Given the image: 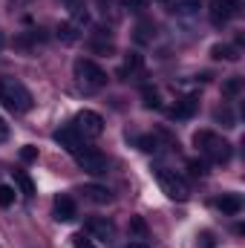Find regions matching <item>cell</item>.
Masks as SVG:
<instances>
[{
    "label": "cell",
    "mask_w": 245,
    "mask_h": 248,
    "mask_svg": "<svg viewBox=\"0 0 245 248\" xmlns=\"http://www.w3.org/2000/svg\"><path fill=\"white\" fill-rule=\"evenodd\" d=\"M196 107H199L196 95H184L182 101H176V107L170 110V119H176V122H182V119H190V116L196 113Z\"/></svg>",
    "instance_id": "cell-12"
},
{
    "label": "cell",
    "mask_w": 245,
    "mask_h": 248,
    "mask_svg": "<svg viewBox=\"0 0 245 248\" xmlns=\"http://www.w3.org/2000/svg\"><path fill=\"white\" fill-rule=\"evenodd\" d=\"M225 93H228V95H237V93H240V78H231V81L225 84Z\"/></svg>",
    "instance_id": "cell-30"
},
{
    "label": "cell",
    "mask_w": 245,
    "mask_h": 248,
    "mask_svg": "<svg viewBox=\"0 0 245 248\" xmlns=\"http://www.w3.org/2000/svg\"><path fill=\"white\" fill-rule=\"evenodd\" d=\"M84 139H95V136H101L104 133V119L98 116V113H92V110H81L78 116H75V124H72Z\"/></svg>",
    "instance_id": "cell-6"
},
{
    "label": "cell",
    "mask_w": 245,
    "mask_h": 248,
    "mask_svg": "<svg viewBox=\"0 0 245 248\" xmlns=\"http://www.w3.org/2000/svg\"><path fill=\"white\" fill-rule=\"evenodd\" d=\"M199 3H202V0H176V12H182V15H193V12L199 9Z\"/></svg>",
    "instance_id": "cell-22"
},
{
    "label": "cell",
    "mask_w": 245,
    "mask_h": 248,
    "mask_svg": "<svg viewBox=\"0 0 245 248\" xmlns=\"http://www.w3.org/2000/svg\"><path fill=\"white\" fill-rule=\"evenodd\" d=\"M9 139V124H6V119L0 116V141H6Z\"/></svg>",
    "instance_id": "cell-31"
},
{
    "label": "cell",
    "mask_w": 245,
    "mask_h": 248,
    "mask_svg": "<svg viewBox=\"0 0 245 248\" xmlns=\"http://www.w3.org/2000/svg\"><path fill=\"white\" fill-rule=\"evenodd\" d=\"M159 3H165V0H159Z\"/></svg>",
    "instance_id": "cell-34"
},
{
    "label": "cell",
    "mask_w": 245,
    "mask_h": 248,
    "mask_svg": "<svg viewBox=\"0 0 245 248\" xmlns=\"http://www.w3.org/2000/svg\"><path fill=\"white\" fill-rule=\"evenodd\" d=\"M130 231H133L138 240H144V237H147V225H144V219H141V217H133V219H130Z\"/></svg>",
    "instance_id": "cell-21"
},
{
    "label": "cell",
    "mask_w": 245,
    "mask_h": 248,
    "mask_svg": "<svg viewBox=\"0 0 245 248\" xmlns=\"http://www.w3.org/2000/svg\"><path fill=\"white\" fill-rule=\"evenodd\" d=\"M84 196H87L90 202H95V205H107V202L113 199V193L101 185H87L84 187Z\"/></svg>",
    "instance_id": "cell-14"
},
{
    "label": "cell",
    "mask_w": 245,
    "mask_h": 248,
    "mask_svg": "<svg viewBox=\"0 0 245 248\" xmlns=\"http://www.w3.org/2000/svg\"><path fill=\"white\" fill-rule=\"evenodd\" d=\"M52 139H55V141H58L61 147H66L69 153H78V150L84 147V136H81V133H78V130H75L72 124H69V127H61V130H58V133H55Z\"/></svg>",
    "instance_id": "cell-9"
},
{
    "label": "cell",
    "mask_w": 245,
    "mask_h": 248,
    "mask_svg": "<svg viewBox=\"0 0 245 248\" xmlns=\"http://www.w3.org/2000/svg\"><path fill=\"white\" fill-rule=\"evenodd\" d=\"M199 248H216V237L211 231H202L199 234Z\"/></svg>",
    "instance_id": "cell-26"
},
{
    "label": "cell",
    "mask_w": 245,
    "mask_h": 248,
    "mask_svg": "<svg viewBox=\"0 0 245 248\" xmlns=\"http://www.w3.org/2000/svg\"><path fill=\"white\" fill-rule=\"evenodd\" d=\"M153 38H156V26H153L150 20H141V23L136 26V41H138V44H150Z\"/></svg>",
    "instance_id": "cell-16"
},
{
    "label": "cell",
    "mask_w": 245,
    "mask_h": 248,
    "mask_svg": "<svg viewBox=\"0 0 245 248\" xmlns=\"http://www.w3.org/2000/svg\"><path fill=\"white\" fill-rule=\"evenodd\" d=\"M0 104L12 113H29L32 110V93L17 78H0Z\"/></svg>",
    "instance_id": "cell-1"
},
{
    "label": "cell",
    "mask_w": 245,
    "mask_h": 248,
    "mask_svg": "<svg viewBox=\"0 0 245 248\" xmlns=\"http://www.w3.org/2000/svg\"><path fill=\"white\" fill-rule=\"evenodd\" d=\"M72 248H95V243L90 240V234H72Z\"/></svg>",
    "instance_id": "cell-23"
},
{
    "label": "cell",
    "mask_w": 245,
    "mask_h": 248,
    "mask_svg": "<svg viewBox=\"0 0 245 248\" xmlns=\"http://www.w3.org/2000/svg\"><path fill=\"white\" fill-rule=\"evenodd\" d=\"M216 119L222 122V127H234V113H231L228 107H222V110H216Z\"/></svg>",
    "instance_id": "cell-25"
},
{
    "label": "cell",
    "mask_w": 245,
    "mask_h": 248,
    "mask_svg": "<svg viewBox=\"0 0 245 248\" xmlns=\"http://www.w3.org/2000/svg\"><path fill=\"white\" fill-rule=\"evenodd\" d=\"M127 248H150V246H147L144 240H130V246H127Z\"/></svg>",
    "instance_id": "cell-32"
},
{
    "label": "cell",
    "mask_w": 245,
    "mask_h": 248,
    "mask_svg": "<svg viewBox=\"0 0 245 248\" xmlns=\"http://www.w3.org/2000/svg\"><path fill=\"white\" fill-rule=\"evenodd\" d=\"M138 147L144 153H153V150H159V141H156V136H141L138 139Z\"/></svg>",
    "instance_id": "cell-24"
},
{
    "label": "cell",
    "mask_w": 245,
    "mask_h": 248,
    "mask_svg": "<svg viewBox=\"0 0 245 248\" xmlns=\"http://www.w3.org/2000/svg\"><path fill=\"white\" fill-rule=\"evenodd\" d=\"M141 98H144V107H147V110H159V107H162L159 93H156V90H150V87H144V90H141Z\"/></svg>",
    "instance_id": "cell-19"
},
{
    "label": "cell",
    "mask_w": 245,
    "mask_h": 248,
    "mask_svg": "<svg viewBox=\"0 0 245 248\" xmlns=\"http://www.w3.org/2000/svg\"><path fill=\"white\" fill-rule=\"evenodd\" d=\"M12 173H15V185L20 187V193H23L26 199H29V196H35V182H32L23 170H12Z\"/></svg>",
    "instance_id": "cell-18"
},
{
    "label": "cell",
    "mask_w": 245,
    "mask_h": 248,
    "mask_svg": "<svg viewBox=\"0 0 245 248\" xmlns=\"http://www.w3.org/2000/svg\"><path fill=\"white\" fill-rule=\"evenodd\" d=\"M20 159H23V162H35V159H38V147H32V144H26V147L20 150Z\"/></svg>",
    "instance_id": "cell-28"
},
{
    "label": "cell",
    "mask_w": 245,
    "mask_h": 248,
    "mask_svg": "<svg viewBox=\"0 0 245 248\" xmlns=\"http://www.w3.org/2000/svg\"><path fill=\"white\" fill-rule=\"evenodd\" d=\"M156 179H159V187H162L170 199H176V202H187V199H190V187H187V182H184L176 170L159 168V170H156Z\"/></svg>",
    "instance_id": "cell-4"
},
{
    "label": "cell",
    "mask_w": 245,
    "mask_h": 248,
    "mask_svg": "<svg viewBox=\"0 0 245 248\" xmlns=\"http://www.w3.org/2000/svg\"><path fill=\"white\" fill-rule=\"evenodd\" d=\"M75 156V162H78V168L84 170V173H92V176H101V173H107V156L101 153V150H95V147H81L78 153H72Z\"/></svg>",
    "instance_id": "cell-5"
},
{
    "label": "cell",
    "mask_w": 245,
    "mask_h": 248,
    "mask_svg": "<svg viewBox=\"0 0 245 248\" xmlns=\"http://www.w3.org/2000/svg\"><path fill=\"white\" fill-rule=\"evenodd\" d=\"M72 72H75L78 87H84V90H90V93L107 87V72H104L95 61H90V58H78V61L72 63Z\"/></svg>",
    "instance_id": "cell-3"
},
{
    "label": "cell",
    "mask_w": 245,
    "mask_h": 248,
    "mask_svg": "<svg viewBox=\"0 0 245 248\" xmlns=\"http://www.w3.org/2000/svg\"><path fill=\"white\" fill-rule=\"evenodd\" d=\"M187 170H190L193 176H205V173H208L205 162H196V159H193V162H187Z\"/></svg>",
    "instance_id": "cell-27"
},
{
    "label": "cell",
    "mask_w": 245,
    "mask_h": 248,
    "mask_svg": "<svg viewBox=\"0 0 245 248\" xmlns=\"http://www.w3.org/2000/svg\"><path fill=\"white\" fill-rule=\"evenodd\" d=\"M240 12H243V3L240 0H211V23L214 26H225Z\"/></svg>",
    "instance_id": "cell-7"
},
{
    "label": "cell",
    "mask_w": 245,
    "mask_h": 248,
    "mask_svg": "<svg viewBox=\"0 0 245 248\" xmlns=\"http://www.w3.org/2000/svg\"><path fill=\"white\" fill-rule=\"evenodd\" d=\"M138 69H141V55H138V52H127V55H124V61H122V66H119V78L127 81V78H130V75H136Z\"/></svg>",
    "instance_id": "cell-13"
},
{
    "label": "cell",
    "mask_w": 245,
    "mask_h": 248,
    "mask_svg": "<svg viewBox=\"0 0 245 248\" xmlns=\"http://www.w3.org/2000/svg\"><path fill=\"white\" fill-rule=\"evenodd\" d=\"M3 46H6V35L0 32V49H3Z\"/></svg>",
    "instance_id": "cell-33"
},
{
    "label": "cell",
    "mask_w": 245,
    "mask_h": 248,
    "mask_svg": "<svg viewBox=\"0 0 245 248\" xmlns=\"http://www.w3.org/2000/svg\"><path fill=\"white\" fill-rule=\"evenodd\" d=\"M124 9H130V12H141L144 9V0H122Z\"/></svg>",
    "instance_id": "cell-29"
},
{
    "label": "cell",
    "mask_w": 245,
    "mask_h": 248,
    "mask_svg": "<svg viewBox=\"0 0 245 248\" xmlns=\"http://www.w3.org/2000/svg\"><path fill=\"white\" fill-rule=\"evenodd\" d=\"M211 55H214L216 61H237V58H240V52H237L234 46H228V44H216V46L211 49Z\"/></svg>",
    "instance_id": "cell-17"
},
{
    "label": "cell",
    "mask_w": 245,
    "mask_h": 248,
    "mask_svg": "<svg viewBox=\"0 0 245 248\" xmlns=\"http://www.w3.org/2000/svg\"><path fill=\"white\" fill-rule=\"evenodd\" d=\"M52 211H55V219L58 222H72L75 219V199L72 196H66V193H61V196H55V205H52Z\"/></svg>",
    "instance_id": "cell-10"
},
{
    "label": "cell",
    "mask_w": 245,
    "mask_h": 248,
    "mask_svg": "<svg viewBox=\"0 0 245 248\" xmlns=\"http://www.w3.org/2000/svg\"><path fill=\"white\" fill-rule=\"evenodd\" d=\"M78 38H81V32H78V26H75L72 20H66V23L58 26V41H61V44H75Z\"/></svg>",
    "instance_id": "cell-15"
},
{
    "label": "cell",
    "mask_w": 245,
    "mask_h": 248,
    "mask_svg": "<svg viewBox=\"0 0 245 248\" xmlns=\"http://www.w3.org/2000/svg\"><path fill=\"white\" fill-rule=\"evenodd\" d=\"M193 144H196V150H199L202 156H208V159L216 162V165L231 162V144H228L222 136H216L214 130H199V133L193 136Z\"/></svg>",
    "instance_id": "cell-2"
},
{
    "label": "cell",
    "mask_w": 245,
    "mask_h": 248,
    "mask_svg": "<svg viewBox=\"0 0 245 248\" xmlns=\"http://www.w3.org/2000/svg\"><path fill=\"white\" fill-rule=\"evenodd\" d=\"M15 205V187L0 185V208H12Z\"/></svg>",
    "instance_id": "cell-20"
},
{
    "label": "cell",
    "mask_w": 245,
    "mask_h": 248,
    "mask_svg": "<svg viewBox=\"0 0 245 248\" xmlns=\"http://www.w3.org/2000/svg\"><path fill=\"white\" fill-rule=\"evenodd\" d=\"M216 208H219L222 214H228V217H237V214L243 211V196H240V193H222V196L216 199Z\"/></svg>",
    "instance_id": "cell-11"
},
{
    "label": "cell",
    "mask_w": 245,
    "mask_h": 248,
    "mask_svg": "<svg viewBox=\"0 0 245 248\" xmlns=\"http://www.w3.org/2000/svg\"><path fill=\"white\" fill-rule=\"evenodd\" d=\"M87 234L95 237V240H113L116 237V225L107 217H92V219H87Z\"/></svg>",
    "instance_id": "cell-8"
}]
</instances>
